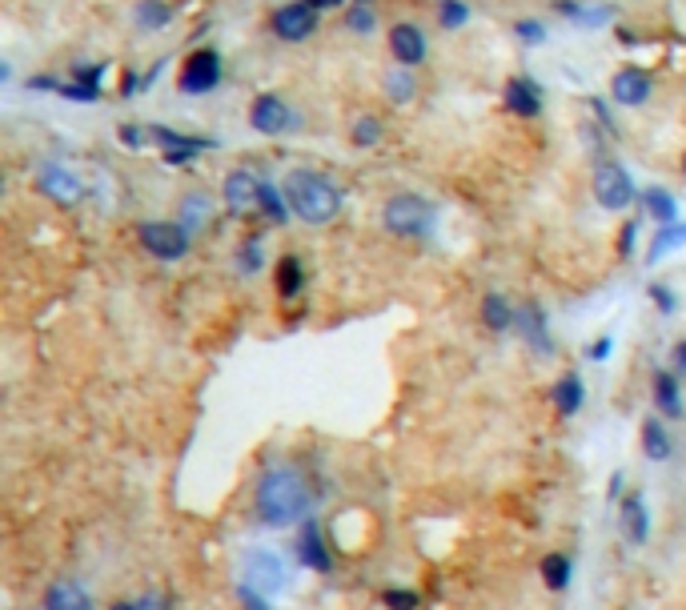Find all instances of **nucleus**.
<instances>
[{
	"instance_id": "obj_1",
	"label": "nucleus",
	"mask_w": 686,
	"mask_h": 610,
	"mask_svg": "<svg viewBox=\"0 0 686 610\" xmlns=\"http://www.w3.org/2000/svg\"><path fill=\"white\" fill-rule=\"evenodd\" d=\"M257 518L265 526H293L309 514V486L301 478V470L293 466H273L261 474L257 482Z\"/></svg>"
},
{
	"instance_id": "obj_2",
	"label": "nucleus",
	"mask_w": 686,
	"mask_h": 610,
	"mask_svg": "<svg viewBox=\"0 0 686 610\" xmlns=\"http://www.w3.org/2000/svg\"><path fill=\"white\" fill-rule=\"evenodd\" d=\"M285 201L289 209L305 221V225H325L341 213V193L329 177H321L317 169H289L285 177Z\"/></svg>"
},
{
	"instance_id": "obj_3",
	"label": "nucleus",
	"mask_w": 686,
	"mask_h": 610,
	"mask_svg": "<svg viewBox=\"0 0 686 610\" xmlns=\"http://www.w3.org/2000/svg\"><path fill=\"white\" fill-rule=\"evenodd\" d=\"M382 221H386V229L398 233V237H422V233H430V225H434V205L422 201L418 193H394V197L382 205Z\"/></svg>"
},
{
	"instance_id": "obj_4",
	"label": "nucleus",
	"mask_w": 686,
	"mask_h": 610,
	"mask_svg": "<svg viewBox=\"0 0 686 610\" xmlns=\"http://www.w3.org/2000/svg\"><path fill=\"white\" fill-rule=\"evenodd\" d=\"M141 245L161 261H181L189 253V229L181 221H145L137 229Z\"/></svg>"
},
{
	"instance_id": "obj_5",
	"label": "nucleus",
	"mask_w": 686,
	"mask_h": 610,
	"mask_svg": "<svg viewBox=\"0 0 686 610\" xmlns=\"http://www.w3.org/2000/svg\"><path fill=\"white\" fill-rule=\"evenodd\" d=\"M594 197H598V205L610 209V213L626 209V205L634 201V181H630V173H626L618 161H598V169H594Z\"/></svg>"
},
{
	"instance_id": "obj_6",
	"label": "nucleus",
	"mask_w": 686,
	"mask_h": 610,
	"mask_svg": "<svg viewBox=\"0 0 686 610\" xmlns=\"http://www.w3.org/2000/svg\"><path fill=\"white\" fill-rule=\"evenodd\" d=\"M217 81H221V57H217L213 49H197V53L181 65V77H177L181 93H189V97L209 93Z\"/></svg>"
},
{
	"instance_id": "obj_7",
	"label": "nucleus",
	"mask_w": 686,
	"mask_h": 610,
	"mask_svg": "<svg viewBox=\"0 0 686 610\" xmlns=\"http://www.w3.org/2000/svg\"><path fill=\"white\" fill-rule=\"evenodd\" d=\"M245 586L261 590V594L285 590V558L277 550H253L245 558Z\"/></svg>"
},
{
	"instance_id": "obj_8",
	"label": "nucleus",
	"mask_w": 686,
	"mask_h": 610,
	"mask_svg": "<svg viewBox=\"0 0 686 610\" xmlns=\"http://www.w3.org/2000/svg\"><path fill=\"white\" fill-rule=\"evenodd\" d=\"M317 29V9H309L305 0H293V5H281L273 13V33L281 41H305Z\"/></svg>"
},
{
	"instance_id": "obj_9",
	"label": "nucleus",
	"mask_w": 686,
	"mask_h": 610,
	"mask_svg": "<svg viewBox=\"0 0 686 610\" xmlns=\"http://www.w3.org/2000/svg\"><path fill=\"white\" fill-rule=\"evenodd\" d=\"M289 121H293V113H289V105H285L281 97H273V93L253 97V105H249V125H253L257 133L277 137V133L289 129Z\"/></svg>"
},
{
	"instance_id": "obj_10",
	"label": "nucleus",
	"mask_w": 686,
	"mask_h": 610,
	"mask_svg": "<svg viewBox=\"0 0 686 610\" xmlns=\"http://www.w3.org/2000/svg\"><path fill=\"white\" fill-rule=\"evenodd\" d=\"M514 330L530 342V350H538V354H554V346H550V330H546V314L538 310L534 301L514 305Z\"/></svg>"
},
{
	"instance_id": "obj_11",
	"label": "nucleus",
	"mask_w": 686,
	"mask_h": 610,
	"mask_svg": "<svg viewBox=\"0 0 686 610\" xmlns=\"http://www.w3.org/2000/svg\"><path fill=\"white\" fill-rule=\"evenodd\" d=\"M390 53H394V61L406 65V69L422 65V61H426V33H422L418 25H394V29H390Z\"/></svg>"
},
{
	"instance_id": "obj_12",
	"label": "nucleus",
	"mask_w": 686,
	"mask_h": 610,
	"mask_svg": "<svg viewBox=\"0 0 686 610\" xmlns=\"http://www.w3.org/2000/svg\"><path fill=\"white\" fill-rule=\"evenodd\" d=\"M257 197H261V177H253L249 169H233V173L225 177V205H229L237 217H245V213L257 205Z\"/></svg>"
},
{
	"instance_id": "obj_13",
	"label": "nucleus",
	"mask_w": 686,
	"mask_h": 610,
	"mask_svg": "<svg viewBox=\"0 0 686 610\" xmlns=\"http://www.w3.org/2000/svg\"><path fill=\"white\" fill-rule=\"evenodd\" d=\"M297 558L305 570H317V574H329L333 570V558L325 550V538H321V526L317 522H305L301 534H297Z\"/></svg>"
},
{
	"instance_id": "obj_14",
	"label": "nucleus",
	"mask_w": 686,
	"mask_h": 610,
	"mask_svg": "<svg viewBox=\"0 0 686 610\" xmlns=\"http://www.w3.org/2000/svg\"><path fill=\"white\" fill-rule=\"evenodd\" d=\"M41 193H49L57 205H77L81 201V193H85V185L77 181V173H69L65 165H49L45 173H41Z\"/></svg>"
},
{
	"instance_id": "obj_15",
	"label": "nucleus",
	"mask_w": 686,
	"mask_h": 610,
	"mask_svg": "<svg viewBox=\"0 0 686 610\" xmlns=\"http://www.w3.org/2000/svg\"><path fill=\"white\" fill-rule=\"evenodd\" d=\"M610 97H614L618 105H626V109H638V105L650 97V73H642V69H622V73H614Z\"/></svg>"
},
{
	"instance_id": "obj_16",
	"label": "nucleus",
	"mask_w": 686,
	"mask_h": 610,
	"mask_svg": "<svg viewBox=\"0 0 686 610\" xmlns=\"http://www.w3.org/2000/svg\"><path fill=\"white\" fill-rule=\"evenodd\" d=\"M622 534L630 546H642L650 538V514H646V498L642 494H626L622 502Z\"/></svg>"
},
{
	"instance_id": "obj_17",
	"label": "nucleus",
	"mask_w": 686,
	"mask_h": 610,
	"mask_svg": "<svg viewBox=\"0 0 686 610\" xmlns=\"http://www.w3.org/2000/svg\"><path fill=\"white\" fill-rule=\"evenodd\" d=\"M45 610H93V598L81 582L73 578H57L49 590H45Z\"/></svg>"
},
{
	"instance_id": "obj_18",
	"label": "nucleus",
	"mask_w": 686,
	"mask_h": 610,
	"mask_svg": "<svg viewBox=\"0 0 686 610\" xmlns=\"http://www.w3.org/2000/svg\"><path fill=\"white\" fill-rule=\"evenodd\" d=\"M506 105H510L518 117H538L542 93H538V85H534L530 77H514V81L506 85Z\"/></svg>"
},
{
	"instance_id": "obj_19",
	"label": "nucleus",
	"mask_w": 686,
	"mask_h": 610,
	"mask_svg": "<svg viewBox=\"0 0 686 610\" xmlns=\"http://www.w3.org/2000/svg\"><path fill=\"white\" fill-rule=\"evenodd\" d=\"M550 398H554V406H558V414H562V418H574V414L582 410V402H586L582 378H578V374H562V378L554 382Z\"/></svg>"
},
{
	"instance_id": "obj_20",
	"label": "nucleus",
	"mask_w": 686,
	"mask_h": 610,
	"mask_svg": "<svg viewBox=\"0 0 686 610\" xmlns=\"http://www.w3.org/2000/svg\"><path fill=\"white\" fill-rule=\"evenodd\" d=\"M654 406L666 418H682V390H678V378L670 370H658L654 374Z\"/></svg>"
},
{
	"instance_id": "obj_21",
	"label": "nucleus",
	"mask_w": 686,
	"mask_h": 610,
	"mask_svg": "<svg viewBox=\"0 0 686 610\" xmlns=\"http://www.w3.org/2000/svg\"><path fill=\"white\" fill-rule=\"evenodd\" d=\"M153 137H157V145L165 149V157L169 161H193L209 141H197V137H181V133H173V129H153Z\"/></svg>"
},
{
	"instance_id": "obj_22",
	"label": "nucleus",
	"mask_w": 686,
	"mask_h": 610,
	"mask_svg": "<svg viewBox=\"0 0 686 610\" xmlns=\"http://www.w3.org/2000/svg\"><path fill=\"white\" fill-rule=\"evenodd\" d=\"M177 213H181V225H185L189 233H197V229H205V221H209V213H213V201H209L205 189H193V193L181 197Z\"/></svg>"
},
{
	"instance_id": "obj_23",
	"label": "nucleus",
	"mask_w": 686,
	"mask_h": 610,
	"mask_svg": "<svg viewBox=\"0 0 686 610\" xmlns=\"http://www.w3.org/2000/svg\"><path fill=\"white\" fill-rule=\"evenodd\" d=\"M482 322H486V330H494V334L510 330V326H514V305H510L502 293H486V297H482Z\"/></svg>"
},
{
	"instance_id": "obj_24",
	"label": "nucleus",
	"mask_w": 686,
	"mask_h": 610,
	"mask_svg": "<svg viewBox=\"0 0 686 610\" xmlns=\"http://www.w3.org/2000/svg\"><path fill=\"white\" fill-rule=\"evenodd\" d=\"M670 450H674V446H670V434L662 430V422H658V418H646V422H642V454H646L650 462H666Z\"/></svg>"
},
{
	"instance_id": "obj_25",
	"label": "nucleus",
	"mask_w": 686,
	"mask_h": 610,
	"mask_svg": "<svg viewBox=\"0 0 686 610\" xmlns=\"http://www.w3.org/2000/svg\"><path fill=\"white\" fill-rule=\"evenodd\" d=\"M133 21H137V29H145V33H157V29H165V25L173 21V9L165 5V0H137Z\"/></svg>"
},
{
	"instance_id": "obj_26",
	"label": "nucleus",
	"mask_w": 686,
	"mask_h": 610,
	"mask_svg": "<svg viewBox=\"0 0 686 610\" xmlns=\"http://www.w3.org/2000/svg\"><path fill=\"white\" fill-rule=\"evenodd\" d=\"M542 582H546V590H566L570 586V574H574V562H570V554H546L542 558Z\"/></svg>"
},
{
	"instance_id": "obj_27",
	"label": "nucleus",
	"mask_w": 686,
	"mask_h": 610,
	"mask_svg": "<svg viewBox=\"0 0 686 610\" xmlns=\"http://www.w3.org/2000/svg\"><path fill=\"white\" fill-rule=\"evenodd\" d=\"M642 209H646L654 221H662V225L678 221V201H674L666 189H642Z\"/></svg>"
},
{
	"instance_id": "obj_28",
	"label": "nucleus",
	"mask_w": 686,
	"mask_h": 610,
	"mask_svg": "<svg viewBox=\"0 0 686 610\" xmlns=\"http://www.w3.org/2000/svg\"><path fill=\"white\" fill-rule=\"evenodd\" d=\"M301 285H305L301 261H297L293 253H285V257L277 261V293H281V297H297V293H301Z\"/></svg>"
},
{
	"instance_id": "obj_29",
	"label": "nucleus",
	"mask_w": 686,
	"mask_h": 610,
	"mask_svg": "<svg viewBox=\"0 0 686 610\" xmlns=\"http://www.w3.org/2000/svg\"><path fill=\"white\" fill-rule=\"evenodd\" d=\"M682 241H686V225H674V221H670V225H662V233L654 237V249H650V257H646V261H658L662 253L678 249Z\"/></svg>"
},
{
	"instance_id": "obj_30",
	"label": "nucleus",
	"mask_w": 686,
	"mask_h": 610,
	"mask_svg": "<svg viewBox=\"0 0 686 610\" xmlns=\"http://www.w3.org/2000/svg\"><path fill=\"white\" fill-rule=\"evenodd\" d=\"M438 21L446 29H462L470 21V9H466V0H438Z\"/></svg>"
},
{
	"instance_id": "obj_31",
	"label": "nucleus",
	"mask_w": 686,
	"mask_h": 610,
	"mask_svg": "<svg viewBox=\"0 0 686 610\" xmlns=\"http://www.w3.org/2000/svg\"><path fill=\"white\" fill-rule=\"evenodd\" d=\"M558 13H566V17H574V21H582V25H602L610 13L606 9H590V5H574V0H558Z\"/></svg>"
},
{
	"instance_id": "obj_32",
	"label": "nucleus",
	"mask_w": 686,
	"mask_h": 610,
	"mask_svg": "<svg viewBox=\"0 0 686 610\" xmlns=\"http://www.w3.org/2000/svg\"><path fill=\"white\" fill-rule=\"evenodd\" d=\"M257 205H261L273 221H285V217H289V201H281V197H277V189H273L269 181H261V197H257Z\"/></svg>"
},
{
	"instance_id": "obj_33",
	"label": "nucleus",
	"mask_w": 686,
	"mask_h": 610,
	"mask_svg": "<svg viewBox=\"0 0 686 610\" xmlns=\"http://www.w3.org/2000/svg\"><path fill=\"white\" fill-rule=\"evenodd\" d=\"M378 137H382L378 117H358V121H354V145L370 149V145H378Z\"/></svg>"
},
{
	"instance_id": "obj_34",
	"label": "nucleus",
	"mask_w": 686,
	"mask_h": 610,
	"mask_svg": "<svg viewBox=\"0 0 686 610\" xmlns=\"http://www.w3.org/2000/svg\"><path fill=\"white\" fill-rule=\"evenodd\" d=\"M386 89H390V97H394L398 105L414 97V81H410V73H406V65H402L398 73H390V77H386Z\"/></svg>"
},
{
	"instance_id": "obj_35",
	"label": "nucleus",
	"mask_w": 686,
	"mask_h": 610,
	"mask_svg": "<svg viewBox=\"0 0 686 610\" xmlns=\"http://www.w3.org/2000/svg\"><path fill=\"white\" fill-rule=\"evenodd\" d=\"M382 602L390 606V610H418L422 606V598H418V590H382Z\"/></svg>"
},
{
	"instance_id": "obj_36",
	"label": "nucleus",
	"mask_w": 686,
	"mask_h": 610,
	"mask_svg": "<svg viewBox=\"0 0 686 610\" xmlns=\"http://www.w3.org/2000/svg\"><path fill=\"white\" fill-rule=\"evenodd\" d=\"M237 261H241V273H257V269H261V241L249 237V241L241 245V257H237Z\"/></svg>"
},
{
	"instance_id": "obj_37",
	"label": "nucleus",
	"mask_w": 686,
	"mask_h": 610,
	"mask_svg": "<svg viewBox=\"0 0 686 610\" xmlns=\"http://www.w3.org/2000/svg\"><path fill=\"white\" fill-rule=\"evenodd\" d=\"M237 598H241L245 610H269V602H265L269 594H261V590H253V586H245V582L237 586Z\"/></svg>"
},
{
	"instance_id": "obj_38",
	"label": "nucleus",
	"mask_w": 686,
	"mask_h": 610,
	"mask_svg": "<svg viewBox=\"0 0 686 610\" xmlns=\"http://www.w3.org/2000/svg\"><path fill=\"white\" fill-rule=\"evenodd\" d=\"M346 25L358 29V33H374V13H370V9H350Z\"/></svg>"
},
{
	"instance_id": "obj_39",
	"label": "nucleus",
	"mask_w": 686,
	"mask_h": 610,
	"mask_svg": "<svg viewBox=\"0 0 686 610\" xmlns=\"http://www.w3.org/2000/svg\"><path fill=\"white\" fill-rule=\"evenodd\" d=\"M73 77H77L81 85H89V89H101V65H77Z\"/></svg>"
},
{
	"instance_id": "obj_40",
	"label": "nucleus",
	"mask_w": 686,
	"mask_h": 610,
	"mask_svg": "<svg viewBox=\"0 0 686 610\" xmlns=\"http://www.w3.org/2000/svg\"><path fill=\"white\" fill-rule=\"evenodd\" d=\"M57 89H61L65 97H73V101H97V97H101V89H89V85H81V81H77V85H57Z\"/></svg>"
},
{
	"instance_id": "obj_41",
	"label": "nucleus",
	"mask_w": 686,
	"mask_h": 610,
	"mask_svg": "<svg viewBox=\"0 0 686 610\" xmlns=\"http://www.w3.org/2000/svg\"><path fill=\"white\" fill-rule=\"evenodd\" d=\"M650 297L658 301V310H662V314H674V293H670L666 285H654V289H650Z\"/></svg>"
},
{
	"instance_id": "obj_42",
	"label": "nucleus",
	"mask_w": 686,
	"mask_h": 610,
	"mask_svg": "<svg viewBox=\"0 0 686 610\" xmlns=\"http://www.w3.org/2000/svg\"><path fill=\"white\" fill-rule=\"evenodd\" d=\"M518 37H522V41H542V37H546V29H542V25H534V21H522V25H518Z\"/></svg>"
},
{
	"instance_id": "obj_43",
	"label": "nucleus",
	"mask_w": 686,
	"mask_h": 610,
	"mask_svg": "<svg viewBox=\"0 0 686 610\" xmlns=\"http://www.w3.org/2000/svg\"><path fill=\"white\" fill-rule=\"evenodd\" d=\"M630 249H634V225L622 229V237H618V257H630Z\"/></svg>"
},
{
	"instance_id": "obj_44",
	"label": "nucleus",
	"mask_w": 686,
	"mask_h": 610,
	"mask_svg": "<svg viewBox=\"0 0 686 610\" xmlns=\"http://www.w3.org/2000/svg\"><path fill=\"white\" fill-rule=\"evenodd\" d=\"M610 350H614V342H610V338H598V342L590 346V358H594V362H606Z\"/></svg>"
},
{
	"instance_id": "obj_45",
	"label": "nucleus",
	"mask_w": 686,
	"mask_h": 610,
	"mask_svg": "<svg viewBox=\"0 0 686 610\" xmlns=\"http://www.w3.org/2000/svg\"><path fill=\"white\" fill-rule=\"evenodd\" d=\"M674 370L686 374V342H674Z\"/></svg>"
},
{
	"instance_id": "obj_46",
	"label": "nucleus",
	"mask_w": 686,
	"mask_h": 610,
	"mask_svg": "<svg viewBox=\"0 0 686 610\" xmlns=\"http://www.w3.org/2000/svg\"><path fill=\"white\" fill-rule=\"evenodd\" d=\"M606 498H610V502H618V498H622V474H614V478H610V490H606Z\"/></svg>"
},
{
	"instance_id": "obj_47",
	"label": "nucleus",
	"mask_w": 686,
	"mask_h": 610,
	"mask_svg": "<svg viewBox=\"0 0 686 610\" xmlns=\"http://www.w3.org/2000/svg\"><path fill=\"white\" fill-rule=\"evenodd\" d=\"M121 141H125V145H141V133H137V129H129V125H125V129H121Z\"/></svg>"
},
{
	"instance_id": "obj_48",
	"label": "nucleus",
	"mask_w": 686,
	"mask_h": 610,
	"mask_svg": "<svg viewBox=\"0 0 686 610\" xmlns=\"http://www.w3.org/2000/svg\"><path fill=\"white\" fill-rule=\"evenodd\" d=\"M309 9H333V5H341V0H305Z\"/></svg>"
},
{
	"instance_id": "obj_49",
	"label": "nucleus",
	"mask_w": 686,
	"mask_h": 610,
	"mask_svg": "<svg viewBox=\"0 0 686 610\" xmlns=\"http://www.w3.org/2000/svg\"><path fill=\"white\" fill-rule=\"evenodd\" d=\"M109 610H141V606H137V602H113Z\"/></svg>"
},
{
	"instance_id": "obj_50",
	"label": "nucleus",
	"mask_w": 686,
	"mask_h": 610,
	"mask_svg": "<svg viewBox=\"0 0 686 610\" xmlns=\"http://www.w3.org/2000/svg\"><path fill=\"white\" fill-rule=\"evenodd\" d=\"M682 173H686V157H682Z\"/></svg>"
},
{
	"instance_id": "obj_51",
	"label": "nucleus",
	"mask_w": 686,
	"mask_h": 610,
	"mask_svg": "<svg viewBox=\"0 0 686 610\" xmlns=\"http://www.w3.org/2000/svg\"><path fill=\"white\" fill-rule=\"evenodd\" d=\"M354 5H366V0H354Z\"/></svg>"
}]
</instances>
